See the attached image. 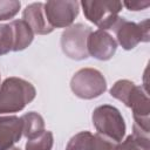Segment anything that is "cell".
<instances>
[{
	"instance_id": "6da1fadb",
	"label": "cell",
	"mask_w": 150,
	"mask_h": 150,
	"mask_svg": "<svg viewBox=\"0 0 150 150\" xmlns=\"http://www.w3.org/2000/svg\"><path fill=\"white\" fill-rule=\"evenodd\" d=\"M110 95L132 110L134 130L149 134L150 101L143 87L130 80H118L110 88Z\"/></svg>"
},
{
	"instance_id": "7c38bea8",
	"label": "cell",
	"mask_w": 150,
	"mask_h": 150,
	"mask_svg": "<svg viewBox=\"0 0 150 150\" xmlns=\"http://www.w3.org/2000/svg\"><path fill=\"white\" fill-rule=\"evenodd\" d=\"M13 33V52L26 49L34 39V33L23 20H13L9 22Z\"/></svg>"
},
{
	"instance_id": "5bb4252c",
	"label": "cell",
	"mask_w": 150,
	"mask_h": 150,
	"mask_svg": "<svg viewBox=\"0 0 150 150\" xmlns=\"http://www.w3.org/2000/svg\"><path fill=\"white\" fill-rule=\"evenodd\" d=\"M114 150H150L149 134L134 130V132L129 135L125 139L116 143Z\"/></svg>"
},
{
	"instance_id": "3957f363",
	"label": "cell",
	"mask_w": 150,
	"mask_h": 150,
	"mask_svg": "<svg viewBox=\"0 0 150 150\" xmlns=\"http://www.w3.org/2000/svg\"><path fill=\"white\" fill-rule=\"evenodd\" d=\"M91 121L97 134L114 143H118L123 139L127 127L121 111L116 107L103 104L95 108L91 114Z\"/></svg>"
},
{
	"instance_id": "30bf717a",
	"label": "cell",
	"mask_w": 150,
	"mask_h": 150,
	"mask_svg": "<svg viewBox=\"0 0 150 150\" xmlns=\"http://www.w3.org/2000/svg\"><path fill=\"white\" fill-rule=\"evenodd\" d=\"M43 5L42 2H33L26 6L22 12V20L30 27L34 34L39 35H46L54 30L46 18Z\"/></svg>"
},
{
	"instance_id": "9a60e30c",
	"label": "cell",
	"mask_w": 150,
	"mask_h": 150,
	"mask_svg": "<svg viewBox=\"0 0 150 150\" xmlns=\"http://www.w3.org/2000/svg\"><path fill=\"white\" fill-rule=\"evenodd\" d=\"M94 149V134L90 131H80L74 135L67 146L66 150H93Z\"/></svg>"
},
{
	"instance_id": "5b68a950",
	"label": "cell",
	"mask_w": 150,
	"mask_h": 150,
	"mask_svg": "<svg viewBox=\"0 0 150 150\" xmlns=\"http://www.w3.org/2000/svg\"><path fill=\"white\" fill-rule=\"evenodd\" d=\"M80 5L86 19L102 30H108L114 26L123 6L121 1L108 0H83Z\"/></svg>"
},
{
	"instance_id": "7a4b0ae2",
	"label": "cell",
	"mask_w": 150,
	"mask_h": 150,
	"mask_svg": "<svg viewBox=\"0 0 150 150\" xmlns=\"http://www.w3.org/2000/svg\"><path fill=\"white\" fill-rule=\"evenodd\" d=\"M36 96L35 87L20 77H7L0 86V114L18 112Z\"/></svg>"
},
{
	"instance_id": "9c48e42d",
	"label": "cell",
	"mask_w": 150,
	"mask_h": 150,
	"mask_svg": "<svg viewBox=\"0 0 150 150\" xmlns=\"http://www.w3.org/2000/svg\"><path fill=\"white\" fill-rule=\"evenodd\" d=\"M117 49V42L115 38L107 30L97 29L91 32L87 40V50L88 55L100 60L108 61L110 60Z\"/></svg>"
},
{
	"instance_id": "e0dca14e",
	"label": "cell",
	"mask_w": 150,
	"mask_h": 150,
	"mask_svg": "<svg viewBox=\"0 0 150 150\" xmlns=\"http://www.w3.org/2000/svg\"><path fill=\"white\" fill-rule=\"evenodd\" d=\"M13 52V33L9 23H0V55Z\"/></svg>"
},
{
	"instance_id": "277c9868",
	"label": "cell",
	"mask_w": 150,
	"mask_h": 150,
	"mask_svg": "<svg viewBox=\"0 0 150 150\" xmlns=\"http://www.w3.org/2000/svg\"><path fill=\"white\" fill-rule=\"evenodd\" d=\"M70 89L75 96L82 100H93L107 90V81L100 70L95 68H81L73 75Z\"/></svg>"
},
{
	"instance_id": "52a82bcc",
	"label": "cell",
	"mask_w": 150,
	"mask_h": 150,
	"mask_svg": "<svg viewBox=\"0 0 150 150\" xmlns=\"http://www.w3.org/2000/svg\"><path fill=\"white\" fill-rule=\"evenodd\" d=\"M91 28L83 23H75L67 27L61 34V48L66 56L71 60H86L88 55L87 40Z\"/></svg>"
},
{
	"instance_id": "d6986e66",
	"label": "cell",
	"mask_w": 150,
	"mask_h": 150,
	"mask_svg": "<svg viewBox=\"0 0 150 150\" xmlns=\"http://www.w3.org/2000/svg\"><path fill=\"white\" fill-rule=\"evenodd\" d=\"M122 5H124L129 11H142L146 8L150 2L149 1H124Z\"/></svg>"
},
{
	"instance_id": "ffe728a7",
	"label": "cell",
	"mask_w": 150,
	"mask_h": 150,
	"mask_svg": "<svg viewBox=\"0 0 150 150\" xmlns=\"http://www.w3.org/2000/svg\"><path fill=\"white\" fill-rule=\"evenodd\" d=\"M8 150H21L20 148H16V146H12L11 149H8Z\"/></svg>"
},
{
	"instance_id": "8992f818",
	"label": "cell",
	"mask_w": 150,
	"mask_h": 150,
	"mask_svg": "<svg viewBox=\"0 0 150 150\" xmlns=\"http://www.w3.org/2000/svg\"><path fill=\"white\" fill-rule=\"evenodd\" d=\"M110 29L116 34V42H118L125 50H131L139 42H148L150 40L149 19L136 23L120 16Z\"/></svg>"
},
{
	"instance_id": "2e32d148",
	"label": "cell",
	"mask_w": 150,
	"mask_h": 150,
	"mask_svg": "<svg viewBox=\"0 0 150 150\" xmlns=\"http://www.w3.org/2000/svg\"><path fill=\"white\" fill-rule=\"evenodd\" d=\"M54 145V136L49 130H45L39 136L28 139L25 150H52Z\"/></svg>"
},
{
	"instance_id": "ac0fdd59",
	"label": "cell",
	"mask_w": 150,
	"mask_h": 150,
	"mask_svg": "<svg viewBox=\"0 0 150 150\" xmlns=\"http://www.w3.org/2000/svg\"><path fill=\"white\" fill-rule=\"evenodd\" d=\"M21 7V2L18 0H0V21L9 20L14 18Z\"/></svg>"
},
{
	"instance_id": "ba28073f",
	"label": "cell",
	"mask_w": 150,
	"mask_h": 150,
	"mask_svg": "<svg viewBox=\"0 0 150 150\" xmlns=\"http://www.w3.org/2000/svg\"><path fill=\"white\" fill-rule=\"evenodd\" d=\"M43 6L46 18L53 28L71 26L80 11V2L76 0H50Z\"/></svg>"
},
{
	"instance_id": "8fae6325",
	"label": "cell",
	"mask_w": 150,
	"mask_h": 150,
	"mask_svg": "<svg viewBox=\"0 0 150 150\" xmlns=\"http://www.w3.org/2000/svg\"><path fill=\"white\" fill-rule=\"evenodd\" d=\"M22 136V120L18 116H0V150L11 149Z\"/></svg>"
},
{
	"instance_id": "4fadbf2b",
	"label": "cell",
	"mask_w": 150,
	"mask_h": 150,
	"mask_svg": "<svg viewBox=\"0 0 150 150\" xmlns=\"http://www.w3.org/2000/svg\"><path fill=\"white\" fill-rule=\"evenodd\" d=\"M21 120H22V135L27 139H32L45 131V121L40 114L35 111H29L22 115Z\"/></svg>"
}]
</instances>
